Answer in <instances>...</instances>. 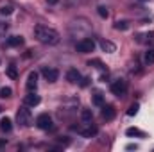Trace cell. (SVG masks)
<instances>
[{
  "label": "cell",
  "mask_w": 154,
  "mask_h": 152,
  "mask_svg": "<svg viewBox=\"0 0 154 152\" xmlns=\"http://www.w3.org/2000/svg\"><path fill=\"white\" fill-rule=\"evenodd\" d=\"M34 36L43 45H57L59 39H61L57 31H54V29H50L47 25H36L34 27Z\"/></svg>",
  "instance_id": "obj_1"
},
{
  "label": "cell",
  "mask_w": 154,
  "mask_h": 152,
  "mask_svg": "<svg viewBox=\"0 0 154 152\" xmlns=\"http://www.w3.org/2000/svg\"><path fill=\"white\" fill-rule=\"evenodd\" d=\"M16 122H18V125L20 127H29L31 123H32V114H31V109L29 108H18V111H16Z\"/></svg>",
  "instance_id": "obj_2"
},
{
  "label": "cell",
  "mask_w": 154,
  "mask_h": 152,
  "mask_svg": "<svg viewBox=\"0 0 154 152\" xmlns=\"http://www.w3.org/2000/svg\"><path fill=\"white\" fill-rule=\"evenodd\" d=\"M75 48H77V52H81V54H90V52L95 50V41L91 38H84L75 45Z\"/></svg>",
  "instance_id": "obj_3"
},
{
  "label": "cell",
  "mask_w": 154,
  "mask_h": 152,
  "mask_svg": "<svg viewBox=\"0 0 154 152\" xmlns=\"http://www.w3.org/2000/svg\"><path fill=\"white\" fill-rule=\"evenodd\" d=\"M111 93L116 95V97H124V95L127 93V81H124V79L115 81V82L111 84Z\"/></svg>",
  "instance_id": "obj_4"
},
{
  "label": "cell",
  "mask_w": 154,
  "mask_h": 152,
  "mask_svg": "<svg viewBox=\"0 0 154 152\" xmlns=\"http://www.w3.org/2000/svg\"><path fill=\"white\" fill-rule=\"evenodd\" d=\"M36 125H38L41 131H50V129L54 127V123H52V118H50L47 113H41L38 118H36Z\"/></svg>",
  "instance_id": "obj_5"
},
{
  "label": "cell",
  "mask_w": 154,
  "mask_h": 152,
  "mask_svg": "<svg viewBox=\"0 0 154 152\" xmlns=\"http://www.w3.org/2000/svg\"><path fill=\"white\" fill-rule=\"evenodd\" d=\"M41 74H43V77H45L48 82H56L57 77H59V72H57L56 68H43Z\"/></svg>",
  "instance_id": "obj_6"
},
{
  "label": "cell",
  "mask_w": 154,
  "mask_h": 152,
  "mask_svg": "<svg viewBox=\"0 0 154 152\" xmlns=\"http://www.w3.org/2000/svg\"><path fill=\"white\" fill-rule=\"evenodd\" d=\"M27 91H36V86H38V74L36 72H31L27 77Z\"/></svg>",
  "instance_id": "obj_7"
},
{
  "label": "cell",
  "mask_w": 154,
  "mask_h": 152,
  "mask_svg": "<svg viewBox=\"0 0 154 152\" xmlns=\"http://www.w3.org/2000/svg\"><path fill=\"white\" fill-rule=\"evenodd\" d=\"M79 131V134H82L84 138H91V136H95L97 134V127L95 125H91V123H88V127L86 129H75Z\"/></svg>",
  "instance_id": "obj_8"
},
{
  "label": "cell",
  "mask_w": 154,
  "mask_h": 152,
  "mask_svg": "<svg viewBox=\"0 0 154 152\" xmlns=\"http://www.w3.org/2000/svg\"><path fill=\"white\" fill-rule=\"evenodd\" d=\"M102 118L108 120V122L113 120V118H115V108H113V106H104V104H102Z\"/></svg>",
  "instance_id": "obj_9"
},
{
  "label": "cell",
  "mask_w": 154,
  "mask_h": 152,
  "mask_svg": "<svg viewBox=\"0 0 154 152\" xmlns=\"http://www.w3.org/2000/svg\"><path fill=\"white\" fill-rule=\"evenodd\" d=\"M39 102H41V99H39L36 93H32V91H31V93H29V95L25 97V104H27V106H31V108L38 106Z\"/></svg>",
  "instance_id": "obj_10"
},
{
  "label": "cell",
  "mask_w": 154,
  "mask_h": 152,
  "mask_svg": "<svg viewBox=\"0 0 154 152\" xmlns=\"http://www.w3.org/2000/svg\"><path fill=\"white\" fill-rule=\"evenodd\" d=\"M66 81H70V82H79L81 81V74L77 72V68H70L68 72H66Z\"/></svg>",
  "instance_id": "obj_11"
},
{
  "label": "cell",
  "mask_w": 154,
  "mask_h": 152,
  "mask_svg": "<svg viewBox=\"0 0 154 152\" xmlns=\"http://www.w3.org/2000/svg\"><path fill=\"white\" fill-rule=\"evenodd\" d=\"M81 118H82L84 125L93 123V113H91V109H82V111H81Z\"/></svg>",
  "instance_id": "obj_12"
},
{
  "label": "cell",
  "mask_w": 154,
  "mask_h": 152,
  "mask_svg": "<svg viewBox=\"0 0 154 152\" xmlns=\"http://www.w3.org/2000/svg\"><path fill=\"white\" fill-rule=\"evenodd\" d=\"M100 48H102L104 52H108V54H111V52L116 50L115 43H111V41H108V39H102V41H100Z\"/></svg>",
  "instance_id": "obj_13"
},
{
  "label": "cell",
  "mask_w": 154,
  "mask_h": 152,
  "mask_svg": "<svg viewBox=\"0 0 154 152\" xmlns=\"http://www.w3.org/2000/svg\"><path fill=\"white\" fill-rule=\"evenodd\" d=\"M11 129H13V122H11L7 116L2 118V120H0V131H2V132H9Z\"/></svg>",
  "instance_id": "obj_14"
},
{
  "label": "cell",
  "mask_w": 154,
  "mask_h": 152,
  "mask_svg": "<svg viewBox=\"0 0 154 152\" xmlns=\"http://www.w3.org/2000/svg\"><path fill=\"white\" fill-rule=\"evenodd\" d=\"M125 134H127V136H138V138H147V132H143V131H140V129H136V127H129V129L125 131Z\"/></svg>",
  "instance_id": "obj_15"
},
{
  "label": "cell",
  "mask_w": 154,
  "mask_h": 152,
  "mask_svg": "<svg viewBox=\"0 0 154 152\" xmlns=\"http://www.w3.org/2000/svg\"><path fill=\"white\" fill-rule=\"evenodd\" d=\"M7 45L9 47H20V45H23V38L22 36H11L7 39Z\"/></svg>",
  "instance_id": "obj_16"
},
{
  "label": "cell",
  "mask_w": 154,
  "mask_h": 152,
  "mask_svg": "<svg viewBox=\"0 0 154 152\" xmlns=\"http://www.w3.org/2000/svg\"><path fill=\"white\" fill-rule=\"evenodd\" d=\"M145 65H154V48H149L145 52V57H143Z\"/></svg>",
  "instance_id": "obj_17"
},
{
  "label": "cell",
  "mask_w": 154,
  "mask_h": 152,
  "mask_svg": "<svg viewBox=\"0 0 154 152\" xmlns=\"http://www.w3.org/2000/svg\"><path fill=\"white\" fill-rule=\"evenodd\" d=\"M93 104H95V106H102V104H104V97H102L100 91H97V93L93 95Z\"/></svg>",
  "instance_id": "obj_18"
},
{
  "label": "cell",
  "mask_w": 154,
  "mask_h": 152,
  "mask_svg": "<svg viewBox=\"0 0 154 152\" xmlns=\"http://www.w3.org/2000/svg\"><path fill=\"white\" fill-rule=\"evenodd\" d=\"M7 75L11 77V79H16L18 77V72H16V66L14 65H9L7 66Z\"/></svg>",
  "instance_id": "obj_19"
},
{
  "label": "cell",
  "mask_w": 154,
  "mask_h": 152,
  "mask_svg": "<svg viewBox=\"0 0 154 152\" xmlns=\"http://www.w3.org/2000/svg\"><path fill=\"white\" fill-rule=\"evenodd\" d=\"M97 13H99L100 18H108V16H109V11H108L104 5H99V7H97Z\"/></svg>",
  "instance_id": "obj_20"
},
{
  "label": "cell",
  "mask_w": 154,
  "mask_h": 152,
  "mask_svg": "<svg viewBox=\"0 0 154 152\" xmlns=\"http://www.w3.org/2000/svg\"><path fill=\"white\" fill-rule=\"evenodd\" d=\"M11 95H13V90H11V88H7V86H5V88H2V90H0V97H2V99H9Z\"/></svg>",
  "instance_id": "obj_21"
},
{
  "label": "cell",
  "mask_w": 154,
  "mask_h": 152,
  "mask_svg": "<svg viewBox=\"0 0 154 152\" xmlns=\"http://www.w3.org/2000/svg\"><path fill=\"white\" fill-rule=\"evenodd\" d=\"M115 29H116V31H127V29H129V23H127V22H120V20H118V22L115 23Z\"/></svg>",
  "instance_id": "obj_22"
},
{
  "label": "cell",
  "mask_w": 154,
  "mask_h": 152,
  "mask_svg": "<svg viewBox=\"0 0 154 152\" xmlns=\"http://www.w3.org/2000/svg\"><path fill=\"white\" fill-rule=\"evenodd\" d=\"M138 109H140V104H133V106H129V109H127V116H134V114L138 113Z\"/></svg>",
  "instance_id": "obj_23"
},
{
  "label": "cell",
  "mask_w": 154,
  "mask_h": 152,
  "mask_svg": "<svg viewBox=\"0 0 154 152\" xmlns=\"http://www.w3.org/2000/svg\"><path fill=\"white\" fill-rule=\"evenodd\" d=\"M11 13H13V7H11V5H4V7H0V14L7 16V14H11Z\"/></svg>",
  "instance_id": "obj_24"
},
{
  "label": "cell",
  "mask_w": 154,
  "mask_h": 152,
  "mask_svg": "<svg viewBox=\"0 0 154 152\" xmlns=\"http://www.w3.org/2000/svg\"><path fill=\"white\" fill-rule=\"evenodd\" d=\"M79 84H81V86L84 88V86H88V84H90V79H88V77H81V81H79Z\"/></svg>",
  "instance_id": "obj_25"
},
{
  "label": "cell",
  "mask_w": 154,
  "mask_h": 152,
  "mask_svg": "<svg viewBox=\"0 0 154 152\" xmlns=\"http://www.w3.org/2000/svg\"><path fill=\"white\" fill-rule=\"evenodd\" d=\"M47 2H48V4H50V5H56V4H57V2H59V0H47Z\"/></svg>",
  "instance_id": "obj_26"
},
{
  "label": "cell",
  "mask_w": 154,
  "mask_h": 152,
  "mask_svg": "<svg viewBox=\"0 0 154 152\" xmlns=\"http://www.w3.org/2000/svg\"><path fill=\"white\" fill-rule=\"evenodd\" d=\"M140 2H149V0H140Z\"/></svg>",
  "instance_id": "obj_27"
},
{
  "label": "cell",
  "mask_w": 154,
  "mask_h": 152,
  "mask_svg": "<svg viewBox=\"0 0 154 152\" xmlns=\"http://www.w3.org/2000/svg\"><path fill=\"white\" fill-rule=\"evenodd\" d=\"M0 113H2V108H0Z\"/></svg>",
  "instance_id": "obj_28"
}]
</instances>
